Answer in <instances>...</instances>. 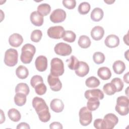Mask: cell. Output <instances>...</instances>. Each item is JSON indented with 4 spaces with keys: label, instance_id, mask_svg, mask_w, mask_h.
Here are the masks:
<instances>
[{
    "label": "cell",
    "instance_id": "cell-7",
    "mask_svg": "<svg viewBox=\"0 0 129 129\" xmlns=\"http://www.w3.org/2000/svg\"><path fill=\"white\" fill-rule=\"evenodd\" d=\"M65 33L63 27L61 26H55L49 27L47 31L48 36L53 39H59L62 38Z\"/></svg>",
    "mask_w": 129,
    "mask_h": 129
},
{
    "label": "cell",
    "instance_id": "cell-33",
    "mask_svg": "<svg viewBox=\"0 0 129 129\" xmlns=\"http://www.w3.org/2000/svg\"><path fill=\"white\" fill-rule=\"evenodd\" d=\"M76 38V35L73 31L71 30H67L65 31V33L62 39L65 41L72 43L75 41Z\"/></svg>",
    "mask_w": 129,
    "mask_h": 129
},
{
    "label": "cell",
    "instance_id": "cell-16",
    "mask_svg": "<svg viewBox=\"0 0 129 129\" xmlns=\"http://www.w3.org/2000/svg\"><path fill=\"white\" fill-rule=\"evenodd\" d=\"M89 72V67L88 64L84 62L81 61L78 68L75 70L76 74L80 77H84L86 76Z\"/></svg>",
    "mask_w": 129,
    "mask_h": 129
},
{
    "label": "cell",
    "instance_id": "cell-12",
    "mask_svg": "<svg viewBox=\"0 0 129 129\" xmlns=\"http://www.w3.org/2000/svg\"><path fill=\"white\" fill-rule=\"evenodd\" d=\"M36 69L39 72H44L47 68V59L44 55L38 56L35 61Z\"/></svg>",
    "mask_w": 129,
    "mask_h": 129
},
{
    "label": "cell",
    "instance_id": "cell-1",
    "mask_svg": "<svg viewBox=\"0 0 129 129\" xmlns=\"http://www.w3.org/2000/svg\"><path fill=\"white\" fill-rule=\"evenodd\" d=\"M32 105L41 121L47 122L50 120L51 115L49 108L43 98L38 97H34L32 100Z\"/></svg>",
    "mask_w": 129,
    "mask_h": 129
},
{
    "label": "cell",
    "instance_id": "cell-15",
    "mask_svg": "<svg viewBox=\"0 0 129 129\" xmlns=\"http://www.w3.org/2000/svg\"><path fill=\"white\" fill-rule=\"evenodd\" d=\"M23 42V37L18 33H14L11 35L9 38V44L13 47H18L22 44Z\"/></svg>",
    "mask_w": 129,
    "mask_h": 129
},
{
    "label": "cell",
    "instance_id": "cell-38",
    "mask_svg": "<svg viewBox=\"0 0 129 129\" xmlns=\"http://www.w3.org/2000/svg\"><path fill=\"white\" fill-rule=\"evenodd\" d=\"M34 89L35 92L39 95H42L44 94L47 90V87L43 83L37 84L34 87Z\"/></svg>",
    "mask_w": 129,
    "mask_h": 129
},
{
    "label": "cell",
    "instance_id": "cell-43",
    "mask_svg": "<svg viewBox=\"0 0 129 129\" xmlns=\"http://www.w3.org/2000/svg\"><path fill=\"white\" fill-rule=\"evenodd\" d=\"M17 129L19 128H26V129H30V127L29 126V124L26 122H21L20 123H19L17 127Z\"/></svg>",
    "mask_w": 129,
    "mask_h": 129
},
{
    "label": "cell",
    "instance_id": "cell-17",
    "mask_svg": "<svg viewBox=\"0 0 129 129\" xmlns=\"http://www.w3.org/2000/svg\"><path fill=\"white\" fill-rule=\"evenodd\" d=\"M104 34V30L102 27L100 26H95L91 31V36L96 41L101 40L103 38Z\"/></svg>",
    "mask_w": 129,
    "mask_h": 129
},
{
    "label": "cell",
    "instance_id": "cell-45",
    "mask_svg": "<svg viewBox=\"0 0 129 129\" xmlns=\"http://www.w3.org/2000/svg\"><path fill=\"white\" fill-rule=\"evenodd\" d=\"M114 2H115V1H105L104 0V2L109 5H110V4L113 3Z\"/></svg>",
    "mask_w": 129,
    "mask_h": 129
},
{
    "label": "cell",
    "instance_id": "cell-25",
    "mask_svg": "<svg viewBox=\"0 0 129 129\" xmlns=\"http://www.w3.org/2000/svg\"><path fill=\"white\" fill-rule=\"evenodd\" d=\"M8 115L9 118L14 122L19 121L21 118L20 112L15 108L10 109L8 112Z\"/></svg>",
    "mask_w": 129,
    "mask_h": 129
},
{
    "label": "cell",
    "instance_id": "cell-37",
    "mask_svg": "<svg viewBox=\"0 0 129 129\" xmlns=\"http://www.w3.org/2000/svg\"><path fill=\"white\" fill-rule=\"evenodd\" d=\"M42 36V31L40 30L36 29L32 31L31 34V40L34 42H38L41 39Z\"/></svg>",
    "mask_w": 129,
    "mask_h": 129
},
{
    "label": "cell",
    "instance_id": "cell-23",
    "mask_svg": "<svg viewBox=\"0 0 129 129\" xmlns=\"http://www.w3.org/2000/svg\"><path fill=\"white\" fill-rule=\"evenodd\" d=\"M16 75L19 79H25L29 75V71L26 67L21 65L16 69Z\"/></svg>",
    "mask_w": 129,
    "mask_h": 129
},
{
    "label": "cell",
    "instance_id": "cell-8",
    "mask_svg": "<svg viewBox=\"0 0 129 129\" xmlns=\"http://www.w3.org/2000/svg\"><path fill=\"white\" fill-rule=\"evenodd\" d=\"M55 53L61 56H67L71 54L72 49L71 46L67 43L59 42L57 43L54 48Z\"/></svg>",
    "mask_w": 129,
    "mask_h": 129
},
{
    "label": "cell",
    "instance_id": "cell-6",
    "mask_svg": "<svg viewBox=\"0 0 129 129\" xmlns=\"http://www.w3.org/2000/svg\"><path fill=\"white\" fill-rule=\"evenodd\" d=\"M79 121L83 126H87L91 123L92 120V114L90 110L87 107H82L79 112Z\"/></svg>",
    "mask_w": 129,
    "mask_h": 129
},
{
    "label": "cell",
    "instance_id": "cell-32",
    "mask_svg": "<svg viewBox=\"0 0 129 129\" xmlns=\"http://www.w3.org/2000/svg\"><path fill=\"white\" fill-rule=\"evenodd\" d=\"M91 9L90 5L89 3L84 2L81 3L78 6V11L81 15H86L89 13Z\"/></svg>",
    "mask_w": 129,
    "mask_h": 129
},
{
    "label": "cell",
    "instance_id": "cell-40",
    "mask_svg": "<svg viewBox=\"0 0 129 129\" xmlns=\"http://www.w3.org/2000/svg\"><path fill=\"white\" fill-rule=\"evenodd\" d=\"M62 4L67 9L72 10L76 7V2L75 0H63Z\"/></svg>",
    "mask_w": 129,
    "mask_h": 129
},
{
    "label": "cell",
    "instance_id": "cell-29",
    "mask_svg": "<svg viewBox=\"0 0 129 129\" xmlns=\"http://www.w3.org/2000/svg\"><path fill=\"white\" fill-rule=\"evenodd\" d=\"M15 103L19 106H22L26 102V95L21 93H16L14 96Z\"/></svg>",
    "mask_w": 129,
    "mask_h": 129
},
{
    "label": "cell",
    "instance_id": "cell-35",
    "mask_svg": "<svg viewBox=\"0 0 129 129\" xmlns=\"http://www.w3.org/2000/svg\"><path fill=\"white\" fill-rule=\"evenodd\" d=\"M93 59L95 63L97 64H101L104 62L105 57L104 54L99 51L95 52L93 55Z\"/></svg>",
    "mask_w": 129,
    "mask_h": 129
},
{
    "label": "cell",
    "instance_id": "cell-26",
    "mask_svg": "<svg viewBox=\"0 0 129 129\" xmlns=\"http://www.w3.org/2000/svg\"><path fill=\"white\" fill-rule=\"evenodd\" d=\"M51 11V7L49 4L43 3L40 4L37 7V12L42 16L48 15Z\"/></svg>",
    "mask_w": 129,
    "mask_h": 129
},
{
    "label": "cell",
    "instance_id": "cell-24",
    "mask_svg": "<svg viewBox=\"0 0 129 129\" xmlns=\"http://www.w3.org/2000/svg\"><path fill=\"white\" fill-rule=\"evenodd\" d=\"M87 103L88 109L90 111H94L96 110L100 105V101L99 99L97 98H90Z\"/></svg>",
    "mask_w": 129,
    "mask_h": 129
},
{
    "label": "cell",
    "instance_id": "cell-39",
    "mask_svg": "<svg viewBox=\"0 0 129 129\" xmlns=\"http://www.w3.org/2000/svg\"><path fill=\"white\" fill-rule=\"evenodd\" d=\"M43 83V78L39 75H34L33 76L30 80V84L33 88H34L37 84Z\"/></svg>",
    "mask_w": 129,
    "mask_h": 129
},
{
    "label": "cell",
    "instance_id": "cell-19",
    "mask_svg": "<svg viewBox=\"0 0 129 129\" xmlns=\"http://www.w3.org/2000/svg\"><path fill=\"white\" fill-rule=\"evenodd\" d=\"M50 106L52 111L58 113L61 112L63 110L64 104L60 99L55 98L50 102Z\"/></svg>",
    "mask_w": 129,
    "mask_h": 129
},
{
    "label": "cell",
    "instance_id": "cell-5",
    "mask_svg": "<svg viewBox=\"0 0 129 129\" xmlns=\"http://www.w3.org/2000/svg\"><path fill=\"white\" fill-rule=\"evenodd\" d=\"M18 53L16 49L9 48L7 49L5 53L4 62L9 67H14L18 62Z\"/></svg>",
    "mask_w": 129,
    "mask_h": 129
},
{
    "label": "cell",
    "instance_id": "cell-34",
    "mask_svg": "<svg viewBox=\"0 0 129 129\" xmlns=\"http://www.w3.org/2000/svg\"><path fill=\"white\" fill-rule=\"evenodd\" d=\"M111 83L113 84L115 87L116 92L121 91L123 88V83L119 78H114L111 81Z\"/></svg>",
    "mask_w": 129,
    "mask_h": 129
},
{
    "label": "cell",
    "instance_id": "cell-22",
    "mask_svg": "<svg viewBox=\"0 0 129 129\" xmlns=\"http://www.w3.org/2000/svg\"><path fill=\"white\" fill-rule=\"evenodd\" d=\"M112 69L115 74L119 75L122 74L125 70V63L121 60H116L113 63Z\"/></svg>",
    "mask_w": 129,
    "mask_h": 129
},
{
    "label": "cell",
    "instance_id": "cell-3",
    "mask_svg": "<svg viewBox=\"0 0 129 129\" xmlns=\"http://www.w3.org/2000/svg\"><path fill=\"white\" fill-rule=\"evenodd\" d=\"M129 100L127 97L121 96L116 100V105L115 107L116 111L120 115L124 116L128 113Z\"/></svg>",
    "mask_w": 129,
    "mask_h": 129
},
{
    "label": "cell",
    "instance_id": "cell-30",
    "mask_svg": "<svg viewBox=\"0 0 129 129\" xmlns=\"http://www.w3.org/2000/svg\"><path fill=\"white\" fill-rule=\"evenodd\" d=\"M16 93H21L24 94L26 96L28 95L30 92L29 86L26 83H20L17 84L15 88Z\"/></svg>",
    "mask_w": 129,
    "mask_h": 129
},
{
    "label": "cell",
    "instance_id": "cell-18",
    "mask_svg": "<svg viewBox=\"0 0 129 129\" xmlns=\"http://www.w3.org/2000/svg\"><path fill=\"white\" fill-rule=\"evenodd\" d=\"M30 19L32 24L36 26H42L44 21L43 16L39 14L37 11H34L31 13Z\"/></svg>",
    "mask_w": 129,
    "mask_h": 129
},
{
    "label": "cell",
    "instance_id": "cell-42",
    "mask_svg": "<svg viewBox=\"0 0 129 129\" xmlns=\"http://www.w3.org/2000/svg\"><path fill=\"white\" fill-rule=\"evenodd\" d=\"M49 128L50 129H57L63 128L62 124L59 122H53L50 124Z\"/></svg>",
    "mask_w": 129,
    "mask_h": 129
},
{
    "label": "cell",
    "instance_id": "cell-10",
    "mask_svg": "<svg viewBox=\"0 0 129 129\" xmlns=\"http://www.w3.org/2000/svg\"><path fill=\"white\" fill-rule=\"evenodd\" d=\"M66 13L61 9L54 10L50 15V20L54 23H60L64 21L66 18Z\"/></svg>",
    "mask_w": 129,
    "mask_h": 129
},
{
    "label": "cell",
    "instance_id": "cell-21",
    "mask_svg": "<svg viewBox=\"0 0 129 129\" xmlns=\"http://www.w3.org/2000/svg\"><path fill=\"white\" fill-rule=\"evenodd\" d=\"M104 16V12L100 8H94L91 13V18L95 22H99L102 19Z\"/></svg>",
    "mask_w": 129,
    "mask_h": 129
},
{
    "label": "cell",
    "instance_id": "cell-14",
    "mask_svg": "<svg viewBox=\"0 0 129 129\" xmlns=\"http://www.w3.org/2000/svg\"><path fill=\"white\" fill-rule=\"evenodd\" d=\"M84 96L87 99H88L90 98H97L102 100L104 97L103 92L98 89L86 90L85 92Z\"/></svg>",
    "mask_w": 129,
    "mask_h": 129
},
{
    "label": "cell",
    "instance_id": "cell-4",
    "mask_svg": "<svg viewBox=\"0 0 129 129\" xmlns=\"http://www.w3.org/2000/svg\"><path fill=\"white\" fill-rule=\"evenodd\" d=\"M50 74L55 76H60L64 72V64L61 59L57 57L52 58L50 62Z\"/></svg>",
    "mask_w": 129,
    "mask_h": 129
},
{
    "label": "cell",
    "instance_id": "cell-27",
    "mask_svg": "<svg viewBox=\"0 0 129 129\" xmlns=\"http://www.w3.org/2000/svg\"><path fill=\"white\" fill-rule=\"evenodd\" d=\"M78 43L81 48H87L90 46L91 42L88 36L86 35H81L79 38Z\"/></svg>",
    "mask_w": 129,
    "mask_h": 129
},
{
    "label": "cell",
    "instance_id": "cell-36",
    "mask_svg": "<svg viewBox=\"0 0 129 129\" xmlns=\"http://www.w3.org/2000/svg\"><path fill=\"white\" fill-rule=\"evenodd\" d=\"M103 90L108 95H112L116 92L115 87L111 83L105 84L103 87Z\"/></svg>",
    "mask_w": 129,
    "mask_h": 129
},
{
    "label": "cell",
    "instance_id": "cell-41",
    "mask_svg": "<svg viewBox=\"0 0 129 129\" xmlns=\"http://www.w3.org/2000/svg\"><path fill=\"white\" fill-rule=\"evenodd\" d=\"M93 125L97 129H104L103 120L101 118L96 119L94 121Z\"/></svg>",
    "mask_w": 129,
    "mask_h": 129
},
{
    "label": "cell",
    "instance_id": "cell-28",
    "mask_svg": "<svg viewBox=\"0 0 129 129\" xmlns=\"http://www.w3.org/2000/svg\"><path fill=\"white\" fill-rule=\"evenodd\" d=\"M100 81L98 79L94 76H91L88 78L85 81L86 86L90 88H94L97 87L100 85Z\"/></svg>",
    "mask_w": 129,
    "mask_h": 129
},
{
    "label": "cell",
    "instance_id": "cell-2",
    "mask_svg": "<svg viewBox=\"0 0 129 129\" xmlns=\"http://www.w3.org/2000/svg\"><path fill=\"white\" fill-rule=\"evenodd\" d=\"M21 51L20 56L21 61L23 63L28 64L31 62L36 52V48L33 45L30 43H27L22 47Z\"/></svg>",
    "mask_w": 129,
    "mask_h": 129
},
{
    "label": "cell",
    "instance_id": "cell-31",
    "mask_svg": "<svg viewBox=\"0 0 129 129\" xmlns=\"http://www.w3.org/2000/svg\"><path fill=\"white\" fill-rule=\"evenodd\" d=\"M66 61L68 62L69 68L72 70H76L78 68L80 62L74 55H72L69 59H67Z\"/></svg>",
    "mask_w": 129,
    "mask_h": 129
},
{
    "label": "cell",
    "instance_id": "cell-13",
    "mask_svg": "<svg viewBox=\"0 0 129 129\" xmlns=\"http://www.w3.org/2000/svg\"><path fill=\"white\" fill-rule=\"evenodd\" d=\"M104 43L109 48L116 47L119 44V37L114 34L109 35L106 37L104 40Z\"/></svg>",
    "mask_w": 129,
    "mask_h": 129
},
{
    "label": "cell",
    "instance_id": "cell-20",
    "mask_svg": "<svg viewBox=\"0 0 129 129\" xmlns=\"http://www.w3.org/2000/svg\"><path fill=\"white\" fill-rule=\"evenodd\" d=\"M98 77L103 80H107L111 76V72L110 69L106 67H102L98 69L97 71Z\"/></svg>",
    "mask_w": 129,
    "mask_h": 129
},
{
    "label": "cell",
    "instance_id": "cell-44",
    "mask_svg": "<svg viewBox=\"0 0 129 129\" xmlns=\"http://www.w3.org/2000/svg\"><path fill=\"white\" fill-rule=\"evenodd\" d=\"M128 72H127V73L126 74H125L123 76V80L126 83H128Z\"/></svg>",
    "mask_w": 129,
    "mask_h": 129
},
{
    "label": "cell",
    "instance_id": "cell-9",
    "mask_svg": "<svg viewBox=\"0 0 129 129\" xmlns=\"http://www.w3.org/2000/svg\"><path fill=\"white\" fill-rule=\"evenodd\" d=\"M104 129H112L118 122V118L113 113L106 114L103 119Z\"/></svg>",
    "mask_w": 129,
    "mask_h": 129
},
{
    "label": "cell",
    "instance_id": "cell-11",
    "mask_svg": "<svg viewBox=\"0 0 129 129\" xmlns=\"http://www.w3.org/2000/svg\"><path fill=\"white\" fill-rule=\"evenodd\" d=\"M47 82L51 90L57 92L61 90L62 84L58 77L55 76L50 74L47 77Z\"/></svg>",
    "mask_w": 129,
    "mask_h": 129
}]
</instances>
